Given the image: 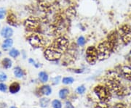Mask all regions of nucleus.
<instances>
[{"label": "nucleus", "instance_id": "obj_1", "mask_svg": "<svg viewBox=\"0 0 131 108\" xmlns=\"http://www.w3.org/2000/svg\"><path fill=\"white\" fill-rule=\"evenodd\" d=\"M120 75L114 71L108 72L106 76V86L112 94H115L119 97H123L127 94L126 89L122 86L120 81Z\"/></svg>", "mask_w": 131, "mask_h": 108}, {"label": "nucleus", "instance_id": "obj_2", "mask_svg": "<svg viewBox=\"0 0 131 108\" xmlns=\"http://www.w3.org/2000/svg\"><path fill=\"white\" fill-rule=\"evenodd\" d=\"M94 93L101 102L107 103L112 98V92L106 86L98 85L94 88Z\"/></svg>", "mask_w": 131, "mask_h": 108}, {"label": "nucleus", "instance_id": "obj_3", "mask_svg": "<svg viewBox=\"0 0 131 108\" xmlns=\"http://www.w3.org/2000/svg\"><path fill=\"white\" fill-rule=\"evenodd\" d=\"M63 52L52 44L45 49L44 52V56L48 61L54 62L60 60L63 55Z\"/></svg>", "mask_w": 131, "mask_h": 108}, {"label": "nucleus", "instance_id": "obj_4", "mask_svg": "<svg viewBox=\"0 0 131 108\" xmlns=\"http://www.w3.org/2000/svg\"><path fill=\"white\" fill-rule=\"evenodd\" d=\"M97 49H98V60H103L107 59L113 52L111 47L108 45V44L106 40L102 41L101 42L98 44Z\"/></svg>", "mask_w": 131, "mask_h": 108}, {"label": "nucleus", "instance_id": "obj_5", "mask_svg": "<svg viewBox=\"0 0 131 108\" xmlns=\"http://www.w3.org/2000/svg\"><path fill=\"white\" fill-rule=\"evenodd\" d=\"M118 33L120 41L124 45H127L131 42V27L129 25H122L119 29Z\"/></svg>", "mask_w": 131, "mask_h": 108}, {"label": "nucleus", "instance_id": "obj_6", "mask_svg": "<svg viewBox=\"0 0 131 108\" xmlns=\"http://www.w3.org/2000/svg\"><path fill=\"white\" fill-rule=\"evenodd\" d=\"M85 59L90 65H95L98 60V53L97 47L95 46H89L85 52Z\"/></svg>", "mask_w": 131, "mask_h": 108}, {"label": "nucleus", "instance_id": "obj_7", "mask_svg": "<svg viewBox=\"0 0 131 108\" xmlns=\"http://www.w3.org/2000/svg\"><path fill=\"white\" fill-rule=\"evenodd\" d=\"M106 41L107 42L108 45L110 46L112 52H114L117 50V49L119 47V42H121L120 41V38L119 35L117 31H112L107 36V38L106 39Z\"/></svg>", "mask_w": 131, "mask_h": 108}, {"label": "nucleus", "instance_id": "obj_8", "mask_svg": "<svg viewBox=\"0 0 131 108\" xmlns=\"http://www.w3.org/2000/svg\"><path fill=\"white\" fill-rule=\"evenodd\" d=\"M28 41L29 44L34 48H42L43 47L46 42L44 37L39 33H32L28 38Z\"/></svg>", "mask_w": 131, "mask_h": 108}, {"label": "nucleus", "instance_id": "obj_9", "mask_svg": "<svg viewBox=\"0 0 131 108\" xmlns=\"http://www.w3.org/2000/svg\"><path fill=\"white\" fill-rule=\"evenodd\" d=\"M52 45H54L61 52H64L69 48L70 44L69 40L65 36H58L55 39V41L52 43Z\"/></svg>", "mask_w": 131, "mask_h": 108}, {"label": "nucleus", "instance_id": "obj_10", "mask_svg": "<svg viewBox=\"0 0 131 108\" xmlns=\"http://www.w3.org/2000/svg\"><path fill=\"white\" fill-rule=\"evenodd\" d=\"M119 74L126 80L131 81V67L130 65L120 66L119 68Z\"/></svg>", "mask_w": 131, "mask_h": 108}, {"label": "nucleus", "instance_id": "obj_11", "mask_svg": "<svg viewBox=\"0 0 131 108\" xmlns=\"http://www.w3.org/2000/svg\"><path fill=\"white\" fill-rule=\"evenodd\" d=\"M38 25H39V20L37 18H30L27 19L25 22V25L27 29L29 30H34L37 28Z\"/></svg>", "mask_w": 131, "mask_h": 108}, {"label": "nucleus", "instance_id": "obj_12", "mask_svg": "<svg viewBox=\"0 0 131 108\" xmlns=\"http://www.w3.org/2000/svg\"><path fill=\"white\" fill-rule=\"evenodd\" d=\"M13 29L9 27V26H5L4 28H2V29L0 31V35L2 36V37H3L4 38H9L13 36Z\"/></svg>", "mask_w": 131, "mask_h": 108}, {"label": "nucleus", "instance_id": "obj_13", "mask_svg": "<svg viewBox=\"0 0 131 108\" xmlns=\"http://www.w3.org/2000/svg\"><path fill=\"white\" fill-rule=\"evenodd\" d=\"M13 45V40L12 38H5L2 44V49L5 51H7L11 49Z\"/></svg>", "mask_w": 131, "mask_h": 108}, {"label": "nucleus", "instance_id": "obj_14", "mask_svg": "<svg viewBox=\"0 0 131 108\" xmlns=\"http://www.w3.org/2000/svg\"><path fill=\"white\" fill-rule=\"evenodd\" d=\"M39 92L42 95H45V96H49L52 93L51 87L49 85H44L40 87L39 89Z\"/></svg>", "mask_w": 131, "mask_h": 108}, {"label": "nucleus", "instance_id": "obj_15", "mask_svg": "<svg viewBox=\"0 0 131 108\" xmlns=\"http://www.w3.org/2000/svg\"><path fill=\"white\" fill-rule=\"evenodd\" d=\"M20 86L18 83L14 82L9 86V91L11 94H16L20 91Z\"/></svg>", "mask_w": 131, "mask_h": 108}, {"label": "nucleus", "instance_id": "obj_16", "mask_svg": "<svg viewBox=\"0 0 131 108\" xmlns=\"http://www.w3.org/2000/svg\"><path fill=\"white\" fill-rule=\"evenodd\" d=\"M2 65L5 69H9L13 66V62L9 58L5 57L2 60Z\"/></svg>", "mask_w": 131, "mask_h": 108}, {"label": "nucleus", "instance_id": "obj_17", "mask_svg": "<svg viewBox=\"0 0 131 108\" xmlns=\"http://www.w3.org/2000/svg\"><path fill=\"white\" fill-rule=\"evenodd\" d=\"M39 79L42 83H46L49 80V75L47 72L45 71H41L39 73Z\"/></svg>", "mask_w": 131, "mask_h": 108}, {"label": "nucleus", "instance_id": "obj_18", "mask_svg": "<svg viewBox=\"0 0 131 108\" xmlns=\"http://www.w3.org/2000/svg\"><path fill=\"white\" fill-rule=\"evenodd\" d=\"M7 22L8 23L9 25L16 26L17 21H16V17L15 16V15L13 13H11V14L9 13L7 16Z\"/></svg>", "mask_w": 131, "mask_h": 108}, {"label": "nucleus", "instance_id": "obj_19", "mask_svg": "<svg viewBox=\"0 0 131 108\" xmlns=\"http://www.w3.org/2000/svg\"><path fill=\"white\" fill-rule=\"evenodd\" d=\"M13 73L15 77L18 78H23L24 75V71L22 70V68H20V67H16L15 68L14 70H13Z\"/></svg>", "mask_w": 131, "mask_h": 108}, {"label": "nucleus", "instance_id": "obj_20", "mask_svg": "<svg viewBox=\"0 0 131 108\" xmlns=\"http://www.w3.org/2000/svg\"><path fill=\"white\" fill-rule=\"evenodd\" d=\"M86 43H87V40H86L85 37L83 36H80L79 37L77 38V45L78 47H84Z\"/></svg>", "mask_w": 131, "mask_h": 108}, {"label": "nucleus", "instance_id": "obj_21", "mask_svg": "<svg viewBox=\"0 0 131 108\" xmlns=\"http://www.w3.org/2000/svg\"><path fill=\"white\" fill-rule=\"evenodd\" d=\"M69 94V90L67 88H63L59 91V97L62 99H65Z\"/></svg>", "mask_w": 131, "mask_h": 108}, {"label": "nucleus", "instance_id": "obj_22", "mask_svg": "<svg viewBox=\"0 0 131 108\" xmlns=\"http://www.w3.org/2000/svg\"><path fill=\"white\" fill-rule=\"evenodd\" d=\"M9 55L13 58H16L20 55V52L18 49H15V48H12L9 51Z\"/></svg>", "mask_w": 131, "mask_h": 108}, {"label": "nucleus", "instance_id": "obj_23", "mask_svg": "<svg viewBox=\"0 0 131 108\" xmlns=\"http://www.w3.org/2000/svg\"><path fill=\"white\" fill-rule=\"evenodd\" d=\"M50 103V99L46 98V97H43L41 98L39 100V104H40V106L43 108L47 107V106L49 105Z\"/></svg>", "mask_w": 131, "mask_h": 108}, {"label": "nucleus", "instance_id": "obj_24", "mask_svg": "<svg viewBox=\"0 0 131 108\" xmlns=\"http://www.w3.org/2000/svg\"><path fill=\"white\" fill-rule=\"evenodd\" d=\"M74 81V78L72 77H64L62 78V83L65 85H70L73 84Z\"/></svg>", "mask_w": 131, "mask_h": 108}, {"label": "nucleus", "instance_id": "obj_25", "mask_svg": "<svg viewBox=\"0 0 131 108\" xmlns=\"http://www.w3.org/2000/svg\"><path fill=\"white\" fill-rule=\"evenodd\" d=\"M52 106L53 108H62V104L59 100L55 99L52 102Z\"/></svg>", "mask_w": 131, "mask_h": 108}, {"label": "nucleus", "instance_id": "obj_26", "mask_svg": "<svg viewBox=\"0 0 131 108\" xmlns=\"http://www.w3.org/2000/svg\"><path fill=\"white\" fill-rule=\"evenodd\" d=\"M85 90H86V89H85L84 85H82V86H80L79 87H77V92L78 94H82L84 93Z\"/></svg>", "mask_w": 131, "mask_h": 108}, {"label": "nucleus", "instance_id": "obj_27", "mask_svg": "<svg viewBox=\"0 0 131 108\" xmlns=\"http://www.w3.org/2000/svg\"><path fill=\"white\" fill-rule=\"evenodd\" d=\"M61 76H56V77L53 78L52 79V84L53 85L58 84H59V82L61 81Z\"/></svg>", "mask_w": 131, "mask_h": 108}, {"label": "nucleus", "instance_id": "obj_28", "mask_svg": "<svg viewBox=\"0 0 131 108\" xmlns=\"http://www.w3.org/2000/svg\"><path fill=\"white\" fill-rule=\"evenodd\" d=\"M5 15H6V9L5 8L0 7V20H3L5 18Z\"/></svg>", "mask_w": 131, "mask_h": 108}, {"label": "nucleus", "instance_id": "obj_29", "mask_svg": "<svg viewBox=\"0 0 131 108\" xmlns=\"http://www.w3.org/2000/svg\"><path fill=\"white\" fill-rule=\"evenodd\" d=\"M95 108H110L108 106L106 103H105V102H100L99 104H98L96 106H95Z\"/></svg>", "mask_w": 131, "mask_h": 108}, {"label": "nucleus", "instance_id": "obj_30", "mask_svg": "<svg viewBox=\"0 0 131 108\" xmlns=\"http://www.w3.org/2000/svg\"><path fill=\"white\" fill-rule=\"evenodd\" d=\"M7 76L3 72H0V81H5L7 80Z\"/></svg>", "mask_w": 131, "mask_h": 108}, {"label": "nucleus", "instance_id": "obj_31", "mask_svg": "<svg viewBox=\"0 0 131 108\" xmlns=\"http://www.w3.org/2000/svg\"><path fill=\"white\" fill-rule=\"evenodd\" d=\"M0 91L2 92H5L7 91V86L5 84L0 83Z\"/></svg>", "mask_w": 131, "mask_h": 108}, {"label": "nucleus", "instance_id": "obj_32", "mask_svg": "<svg viewBox=\"0 0 131 108\" xmlns=\"http://www.w3.org/2000/svg\"><path fill=\"white\" fill-rule=\"evenodd\" d=\"M65 108H74V107L73 106V104L71 103L70 102L67 101V102H66Z\"/></svg>", "mask_w": 131, "mask_h": 108}, {"label": "nucleus", "instance_id": "obj_33", "mask_svg": "<svg viewBox=\"0 0 131 108\" xmlns=\"http://www.w3.org/2000/svg\"><path fill=\"white\" fill-rule=\"evenodd\" d=\"M115 108H126V106L124 104L122 103H118L116 104L115 106Z\"/></svg>", "mask_w": 131, "mask_h": 108}, {"label": "nucleus", "instance_id": "obj_34", "mask_svg": "<svg viewBox=\"0 0 131 108\" xmlns=\"http://www.w3.org/2000/svg\"><path fill=\"white\" fill-rule=\"evenodd\" d=\"M74 73H82L83 72V70L82 69H74V71H72Z\"/></svg>", "mask_w": 131, "mask_h": 108}, {"label": "nucleus", "instance_id": "obj_35", "mask_svg": "<svg viewBox=\"0 0 131 108\" xmlns=\"http://www.w3.org/2000/svg\"><path fill=\"white\" fill-rule=\"evenodd\" d=\"M128 62H129V63H130V66L131 67V57H130V58L128 59Z\"/></svg>", "mask_w": 131, "mask_h": 108}, {"label": "nucleus", "instance_id": "obj_36", "mask_svg": "<svg viewBox=\"0 0 131 108\" xmlns=\"http://www.w3.org/2000/svg\"><path fill=\"white\" fill-rule=\"evenodd\" d=\"M11 108H17V107H12Z\"/></svg>", "mask_w": 131, "mask_h": 108}, {"label": "nucleus", "instance_id": "obj_37", "mask_svg": "<svg viewBox=\"0 0 131 108\" xmlns=\"http://www.w3.org/2000/svg\"><path fill=\"white\" fill-rule=\"evenodd\" d=\"M0 26H1V25H0Z\"/></svg>", "mask_w": 131, "mask_h": 108}]
</instances>
